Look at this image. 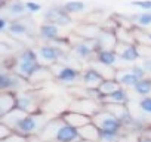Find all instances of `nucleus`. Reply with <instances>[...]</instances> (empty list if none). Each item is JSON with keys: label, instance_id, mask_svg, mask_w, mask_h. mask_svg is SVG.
Instances as JSON below:
<instances>
[{"label": "nucleus", "instance_id": "nucleus-1", "mask_svg": "<svg viewBox=\"0 0 151 142\" xmlns=\"http://www.w3.org/2000/svg\"><path fill=\"white\" fill-rule=\"evenodd\" d=\"M49 120L42 114H25L14 127L17 133H21L24 136H31L36 133H40V130L45 127V124Z\"/></svg>", "mask_w": 151, "mask_h": 142}, {"label": "nucleus", "instance_id": "nucleus-2", "mask_svg": "<svg viewBox=\"0 0 151 142\" xmlns=\"http://www.w3.org/2000/svg\"><path fill=\"white\" fill-rule=\"evenodd\" d=\"M92 121L99 127V129H110V130H122L124 126H123V123L114 115V114H111L108 110H105V108H102V105H101V110L92 117Z\"/></svg>", "mask_w": 151, "mask_h": 142}, {"label": "nucleus", "instance_id": "nucleus-3", "mask_svg": "<svg viewBox=\"0 0 151 142\" xmlns=\"http://www.w3.org/2000/svg\"><path fill=\"white\" fill-rule=\"evenodd\" d=\"M50 67L56 68V71H52V73L55 74V77L59 82H62L65 85H71L73 82H76L77 79L82 77V73H80V70L77 67H71V65H65V64L61 65L59 62H56Z\"/></svg>", "mask_w": 151, "mask_h": 142}, {"label": "nucleus", "instance_id": "nucleus-4", "mask_svg": "<svg viewBox=\"0 0 151 142\" xmlns=\"http://www.w3.org/2000/svg\"><path fill=\"white\" fill-rule=\"evenodd\" d=\"M45 19L47 22H53L59 27H67L73 22V18L71 15L62 8V6H53V8H49L45 14H43Z\"/></svg>", "mask_w": 151, "mask_h": 142}, {"label": "nucleus", "instance_id": "nucleus-5", "mask_svg": "<svg viewBox=\"0 0 151 142\" xmlns=\"http://www.w3.org/2000/svg\"><path fill=\"white\" fill-rule=\"evenodd\" d=\"M24 82H27V80H24L17 73L3 71L0 74V89H2V92H18L22 87Z\"/></svg>", "mask_w": 151, "mask_h": 142}, {"label": "nucleus", "instance_id": "nucleus-6", "mask_svg": "<svg viewBox=\"0 0 151 142\" xmlns=\"http://www.w3.org/2000/svg\"><path fill=\"white\" fill-rule=\"evenodd\" d=\"M80 135H79V129H76L73 126H70L68 123L64 121L62 118V123L59 124V127L56 129V133H55V138L53 141L55 142H77L80 141Z\"/></svg>", "mask_w": 151, "mask_h": 142}, {"label": "nucleus", "instance_id": "nucleus-7", "mask_svg": "<svg viewBox=\"0 0 151 142\" xmlns=\"http://www.w3.org/2000/svg\"><path fill=\"white\" fill-rule=\"evenodd\" d=\"M98 104L99 101L96 99H91V98H80V99H76L70 104V110L73 111H79V113H83L86 115H91L93 117L101 108H98Z\"/></svg>", "mask_w": 151, "mask_h": 142}, {"label": "nucleus", "instance_id": "nucleus-8", "mask_svg": "<svg viewBox=\"0 0 151 142\" xmlns=\"http://www.w3.org/2000/svg\"><path fill=\"white\" fill-rule=\"evenodd\" d=\"M119 55V58L124 62H135L141 58V52L136 43H117L114 49Z\"/></svg>", "mask_w": 151, "mask_h": 142}, {"label": "nucleus", "instance_id": "nucleus-9", "mask_svg": "<svg viewBox=\"0 0 151 142\" xmlns=\"http://www.w3.org/2000/svg\"><path fill=\"white\" fill-rule=\"evenodd\" d=\"M40 67H42V65L39 64V61L28 62V61H18V59H17V62L14 64L12 71H14V73H17L18 76H21L24 80L30 82L31 77L34 76V73H36Z\"/></svg>", "mask_w": 151, "mask_h": 142}, {"label": "nucleus", "instance_id": "nucleus-10", "mask_svg": "<svg viewBox=\"0 0 151 142\" xmlns=\"http://www.w3.org/2000/svg\"><path fill=\"white\" fill-rule=\"evenodd\" d=\"M39 55L46 64L53 65V64L59 62V59L64 56V52L61 50V47H58L55 44H43L39 47Z\"/></svg>", "mask_w": 151, "mask_h": 142}, {"label": "nucleus", "instance_id": "nucleus-11", "mask_svg": "<svg viewBox=\"0 0 151 142\" xmlns=\"http://www.w3.org/2000/svg\"><path fill=\"white\" fill-rule=\"evenodd\" d=\"M61 117L64 118L65 123H68L70 126L79 129V127H83L85 124L91 123L92 121V117L91 115H86L83 113H79V111H73V110H68V111H64L61 114Z\"/></svg>", "mask_w": 151, "mask_h": 142}, {"label": "nucleus", "instance_id": "nucleus-12", "mask_svg": "<svg viewBox=\"0 0 151 142\" xmlns=\"http://www.w3.org/2000/svg\"><path fill=\"white\" fill-rule=\"evenodd\" d=\"M17 108L25 111L27 114H37L39 111V104L34 98V93H21L17 95Z\"/></svg>", "mask_w": 151, "mask_h": 142}, {"label": "nucleus", "instance_id": "nucleus-13", "mask_svg": "<svg viewBox=\"0 0 151 142\" xmlns=\"http://www.w3.org/2000/svg\"><path fill=\"white\" fill-rule=\"evenodd\" d=\"M95 43H96V52H98V50H102V49H116L119 40H117L114 31L101 30L98 37L95 39Z\"/></svg>", "mask_w": 151, "mask_h": 142}, {"label": "nucleus", "instance_id": "nucleus-14", "mask_svg": "<svg viewBox=\"0 0 151 142\" xmlns=\"http://www.w3.org/2000/svg\"><path fill=\"white\" fill-rule=\"evenodd\" d=\"M73 50H74V53L77 55L79 58L89 59L93 55L96 56V43H95V40H85L83 39L82 42L76 43L73 46Z\"/></svg>", "mask_w": 151, "mask_h": 142}, {"label": "nucleus", "instance_id": "nucleus-15", "mask_svg": "<svg viewBox=\"0 0 151 142\" xmlns=\"http://www.w3.org/2000/svg\"><path fill=\"white\" fill-rule=\"evenodd\" d=\"M8 33L17 39L19 37H30L33 36V31L30 30V25L27 24V21H24L22 18H15L14 21H11Z\"/></svg>", "mask_w": 151, "mask_h": 142}, {"label": "nucleus", "instance_id": "nucleus-16", "mask_svg": "<svg viewBox=\"0 0 151 142\" xmlns=\"http://www.w3.org/2000/svg\"><path fill=\"white\" fill-rule=\"evenodd\" d=\"M82 80L89 87H98L99 83L105 80V77L101 74V71L98 68H88L82 73Z\"/></svg>", "mask_w": 151, "mask_h": 142}, {"label": "nucleus", "instance_id": "nucleus-17", "mask_svg": "<svg viewBox=\"0 0 151 142\" xmlns=\"http://www.w3.org/2000/svg\"><path fill=\"white\" fill-rule=\"evenodd\" d=\"M39 36L43 39V40H47V42H55L56 39H59V25L53 24V22H45L40 25L39 28Z\"/></svg>", "mask_w": 151, "mask_h": 142}, {"label": "nucleus", "instance_id": "nucleus-18", "mask_svg": "<svg viewBox=\"0 0 151 142\" xmlns=\"http://www.w3.org/2000/svg\"><path fill=\"white\" fill-rule=\"evenodd\" d=\"M79 135H80L82 139L89 141V142H98V141H101L99 127H98L93 121L85 124L83 127H79Z\"/></svg>", "mask_w": 151, "mask_h": 142}, {"label": "nucleus", "instance_id": "nucleus-19", "mask_svg": "<svg viewBox=\"0 0 151 142\" xmlns=\"http://www.w3.org/2000/svg\"><path fill=\"white\" fill-rule=\"evenodd\" d=\"M96 61L107 67H116L119 62V55L114 49H102L96 52Z\"/></svg>", "mask_w": 151, "mask_h": 142}, {"label": "nucleus", "instance_id": "nucleus-20", "mask_svg": "<svg viewBox=\"0 0 151 142\" xmlns=\"http://www.w3.org/2000/svg\"><path fill=\"white\" fill-rule=\"evenodd\" d=\"M15 108H17V95H14L12 92H3L2 98H0V114H2V117Z\"/></svg>", "mask_w": 151, "mask_h": 142}, {"label": "nucleus", "instance_id": "nucleus-21", "mask_svg": "<svg viewBox=\"0 0 151 142\" xmlns=\"http://www.w3.org/2000/svg\"><path fill=\"white\" fill-rule=\"evenodd\" d=\"M105 102H111V104H127L129 102V95H127V92L123 87H120V89L114 90L113 93L102 96L101 98V104H105Z\"/></svg>", "mask_w": 151, "mask_h": 142}, {"label": "nucleus", "instance_id": "nucleus-22", "mask_svg": "<svg viewBox=\"0 0 151 142\" xmlns=\"http://www.w3.org/2000/svg\"><path fill=\"white\" fill-rule=\"evenodd\" d=\"M8 14L14 18H22L28 11H27V6L22 0H11V2L5 6Z\"/></svg>", "mask_w": 151, "mask_h": 142}, {"label": "nucleus", "instance_id": "nucleus-23", "mask_svg": "<svg viewBox=\"0 0 151 142\" xmlns=\"http://www.w3.org/2000/svg\"><path fill=\"white\" fill-rule=\"evenodd\" d=\"M101 28L96 27L95 24H82L77 30H76V33H77L79 36H82L85 40H95L99 34Z\"/></svg>", "mask_w": 151, "mask_h": 142}, {"label": "nucleus", "instance_id": "nucleus-24", "mask_svg": "<svg viewBox=\"0 0 151 142\" xmlns=\"http://www.w3.org/2000/svg\"><path fill=\"white\" fill-rule=\"evenodd\" d=\"M132 31H133L135 42H136L138 46L151 47V33H147L145 28H141V27H136V25H133Z\"/></svg>", "mask_w": 151, "mask_h": 142}, {"label": "nucleus", "instance_id": "nucleus-25", "mask_svg": "<svg viewBox=\"0 0 151 142\" xmlns=\"http://www.w3.org/2000/svg\"><path fill=\"white\" fill-rule=\"evenodd\" d=\"M116 80L120 83V85H123V86H135L136 83H138V77L132 73L130 70H123L122 73H116Z\"/></svg>", "mask_w": 151, "mask_h": 142}, {"label": "nucleus", "instance_id": "nucleus-26", "mask_svg": "<svg viewBox=\"0 0 151 142\" xmlns=\"http://www.w3.org/2000/svg\"><path fill=\"white\" fill-rule=\"evenodd\" d=\"M116 33V37L119 40V43H136L135 42V36H133V31L132 28H126V27H117L114 30Z\"/></svg>", "mask_w": 151, "mask_h": 142}, {"label": "nucleus", "instance_id": "nucleus-27", "mask_svg": "<svg viewBox=\"0 0 151 142\" xmlns=\"http://www.w3.org/2000/svg\"><path fill=\"white\" fill-rule=\"evenodd\" d=\"M120 87H122V86H120V83H119L116 79H105L102 83H99L98 90L101 92L102 96H105V95H110V93H113L114 90H117V89H120Z\"/></svg>", "mask_w": 151, "mask_h": 142}, {"label": "nucleus", "instance_id": "nucleus-28", "mask_svg": "<svg viewBox=\"0 0 151 142\" xmlns=\"http://www.w3.org/2000/svg\"><path fill=\"white\" fill-rule=\"evenodd\" d=\"M130 21H135L136 27L148 28V27H151V12L150 11H144V12H141L138 15H133L130 18Z\"/></svg>", "mask_w": 151, "mask_h": 142}, {"label": "nucleus", "instance_id": "nucleus-29", "mask_svg": "<svg viewBox=\"0 0 151 142\" xmlns=\"http://www.w3.org/2000/svg\"><path fill=\"white\" fill-rule=\"evenodd\" d=\"M62 8L71 15V14H80V12H83L86 5L82 2V0H68V2H65L62 5Z\"/></svg>", "mask_w": 151, "mask_h": 142}, {"label": "nucleus", "instance_id": "nucleus-30", "mask_svg": "<svg viewBox=\"0 0 151 142\" xmlns=\"http://www.w3.org/2000/svg\"><path fill=\"white\" fill-rule=\"evenodd\" d=\"M133 89H135V92H136L138 95L147 96V95L151 92V79H147V77L139 79L138 83L133 86Z\"/></svg>", "mask_w": 151, "mask_h": 142}, {"label": "nucleus", "instance_id": "nucleus-31", "mask_svg": "<svg viewBox=\"0 0 151 142\" xmlns=\"http://www.w3.org/2000/svg\"><path fill=\"white\" fill-rule=\"evenodd\" d=\"M101 142H116L120 136L119 130H110V129H99Z\"/></svg>", "mask_w": 151, "mask_h": 142}, {"label": "nucleus", "instance_id": "nucleus-32", "mask_svg": "<svg viewBox=\"0 0 151 142\" xmlns=\"http://www.w3.org/2000/svg\"><path fill=\"white\" fill-rule=\"evenodd\" d=\"M18 61H28V62H34V61H39L37 59V53L31 49V47H24L19 55L17 56Z\"/></svg>", "mask_w": 151, "mask_h": 142}, {"label": "nucleus", "instance_id": "nucleus-33", "mask_svg": "<svg viewBox=\"0 0 151 142\" xmlns=\"http://www.w3.org/2000/svg\"><path fill=\"white\" fill-rule=\"evenodd\" d=\"M139 110L148 115H151V98L150 96H142L139 101Z\"/></svg>", "mask_w": 151, "mask_h": 142}, {"label": "nucleus", "instance_id": "nucleus-34", "mask_svg": "<svg viewBox=\"0 0 151 142\" xmlns=\"http://www.w3.org/2000/svg\"><path fill=\"white\" fill-rule=\"evenodd\" d=\"M132 6H136L142 11H151V0H135L130 3Z\"/></svg>", "mask_w": 151, "mask_h": 142}, {"label": "nucleus", "instance_id": "nucleus-35", "mask_svg": "<svg viewBox=\"0 0 151 142\" xmlns=\"http://www.w3.org/2000/svg\"><path fill=\"white\" fill-rule=\"evenodd\" d=\"M12 133H15V130H14L12 127H9L8 124L2 123V126H0V136H2V141L8 139V138H9Z\"/></svg>", "mask_w": 151, "mask_h": 142}, {"label": "nucleus", "instance_id": "nucleus-36", "mask_svg": "<svg viewBox=\"0 0 151 142\" xmlns=\"http://www.w3.org/2000/svg\"><path fill=\"white\" fill-rule=\"evenodd\" d=\"M130 71H132V73H133L138 79H144V77H145V74H147V71H145V68L142 67V64H141V65H138V64L132 65Z\"/></svg>", "mask_w": 151, "mask_h": 142}, {"label": "nucleus", "instance_id": "nucleus-37", "mask_svg": "<svg viewBox=\"0 0 151 142\" xmlns=\"http://www.w3.org/2000/svg\"><path fill=\"white\" fill-rule=\"evenodd\" d=\"M25 6H27L28 14H36V12L42 11V5H40V3L33 2V0H28V2H25Z\"/></svg>", "mask_w": 151, "mask_h": 142}, {"label": "nucleus", "instance_id": "nucleus-38", "mask_svg": "<svg viewBox=\"0 0 151 142\" xmlns=\"http://www.w3.org/2000/svg\"><path fill=\"white\" fill-rule=\"evenodd\" d=\"M27 138L28 136H24V135H21V133H12L8 139H5L3 142H27Z\"/></svg>", "mask_w": 151, "mask_h": 142}, {"label": "nucleus", "instance_id": "nucleus-39", "mask_svg": "<svg viewBox=\"0 0 151 142\" xmlns=\"http://www.w3.org/2000/svg\"><path fill=\"white\" fill-rule=\"evenodd\" d=\"M9 21H8V18L6 16H3V18H0V31H6L8 28H9Z\"/></svg>", "mask_w": 151, "mask_h": 142}, {"label": "nucleus", "instance_id": "nucleus-40", "mask_svg": "<svg viewBox=\"0 0 151 142\" xmlns=\"http://www.w3.org/2000/svg\"><path fill=\"white\" fill-rule=\"evenodd\" d=\"M142 67L145 68L147 73L151 74V56H150V58H144V61H142Z\"/></svg>", "mask_w": 151, "mask_h": 142}, {"label": "nucleus", "instance_id": "nucleus-41", "mask_svg": "<svg viewBox=\"0 0 151 142\" xmlns=\"http://www.w3.org/2000/svg\"><path fill=\"white\" fill-rule=\"evenodd\" d=\"M138 142H151V135H142V136H139L138 138Z\"/></svg>", "mask_w": 151, "mask_h": 142}, {"label": "nucleus", "instance_id": "nucleus-42", "mask_svg": "<svg viewBox=\"0 0 151 142\" xmlns=\"http://www.w3.org/2000/svg\"><path fill=\"white\" fill-rule=\"evenodd\" d=\"M77 142H89V141H85V139H80V141H77Z\"/></svg>", "mask_w": 151, "mask_h": 142}]
</instances>
